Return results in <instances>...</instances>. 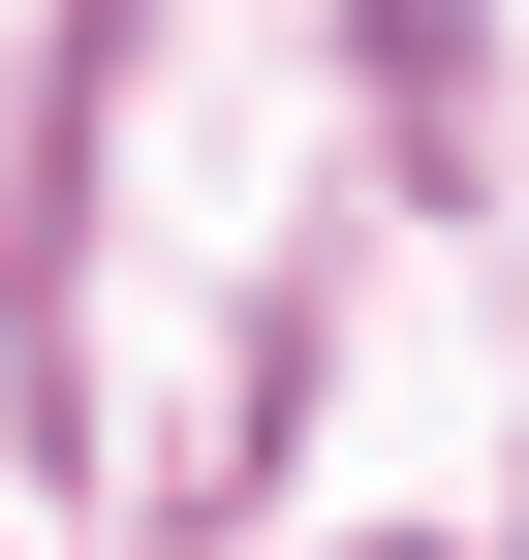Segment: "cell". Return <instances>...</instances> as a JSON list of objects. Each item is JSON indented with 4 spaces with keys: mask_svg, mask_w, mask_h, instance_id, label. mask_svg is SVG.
<instances>
[]
</instances>
